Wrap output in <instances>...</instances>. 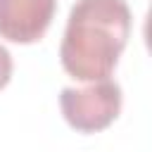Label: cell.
Returning <instances> with one entry per match:
<instances>
[{
    "label": "cell",
    "mask_w": 152,
    "mask_h": 152,
    "mask_svg": "<svg viewBox=\"0 0 152 152\" xmlns=\"http://www.w3.org/2000/svg\"><path fill=\"white\" fill-rule=\"evenodd\" d=\"M57 0H0V38L19 45L38 43L55 19Z\"/></svg>",
    "instance_id": "3"
},
{
    "label": "cell",
    "mask_w": 152,
    "mask_h": 152,
    "mask_svg": "<svg viewBox=\"0 0 152 152\" xmlns=\"http://www.w3.org/2000/svg\"><path fill=\"white\" fill-rule=\"evenodd\" d=\"M131 28L126 0H76L59 45L64 71L86 83L109 78L128 45Z\"/></svg>",
    "instance_id": "1"
},
{
    "label": "cell",
    "mask_w": 152,
    "mask_h": 152,
    "mask_svg": "<svg viewBox=\"0 0 152 152\" xmlns=\"http://www.w3.org/2000/svg\"><path fill=\"white\" fill-rule=\"evenodd\" d=\"M59 107L66 124L81 133H97L114 124L121 112V88L116 81L104 78L86 88H64Z\"/></svg>",
    "instance_id": "2"
},
{
    "label": "cell",
    "mask_w": 152,
    "mask_h": 152,
    "mask_svg": "<svg viewBox=\"0 0 152 152\" xmlns=\"http://www.w3.org/2000/svg\"><path fill=\"white\" fill-rule=\"evenodd\" d=\"M12 78V55L5 45H0V90L10 83Z\"/></svg>",
    "instance_id": "4"
}]
</instances>
